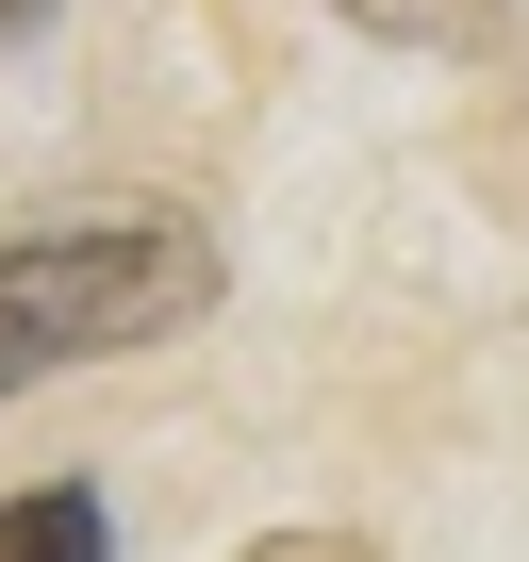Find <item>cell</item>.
I'll return each instance as SVG.
<instances>
[{
    "mask_svg": "<svg viewBox=\"0 0 529 562\" xmlns=\"http://www.w3.org/2000/svg\"><path fill=\"white\" fill-rule=\"evenodd\" d=\"M215 315V232L199 215H67V232H0V397L50 364H116Z\"/></svg>",
    "mask_w": 529,
    "mask_h": 562,
    "instance_id": "1",
    "label": "cell"
},
{
    "mask_svg": "<svg viewBox=\"0 0 529 562\" xmlns=\"http://www.w3.org/2000/svg\"><path fill=\"white\" fill-rule=\"evenodd\" d=\"M0 562H116L100 480H34V496H0Z\"/></svg>",
    "mask_w": 529,
    "mask_h": 562,
    "instance_id": "2",
    "label": "cell"
},
{
    "mask_svg": "<svg viewBox=\"0 0 529 562\" xmlns=\"http://www.w3.org/2000/svg\"><path fill=\"white\" fill-rule=\"evenodd\" d=\"M364 34H397V50H496L513 34V0H348Z\"/></svg>",
    "mask_w": 529,
    "mask_h": 562,
    "instance_id": "3",
    "label": "cell"
},
{
    "mask_svg": "<svg viewBox=\"0 0 529 562\" xmlns=\"http://www.w3.org/2000/svg\"><path fill=\"white\" fill-rule=\"evenodd\" d=\"M248 562H381V546H364V529H264Z\"/></svg>",
    "mask_w": 529,
    "mask_h": 562,
    "instance_id": "4",
    "label": "cell"
},
{
    "mask_svg": "<svg viewBox=\"0 0 529 562\" xmlns=\"http://www.w3.org/2000/svg\"><path fill=\"white\" fill-rule=\"evenodd\" d=\"M18 18H50V0H0V34H18Z\"/></svg>",
    "mask_w": 529,
    "mask_h": 562,
    "instance_id": "5",
    "label": "cell"
}]
</instances>
